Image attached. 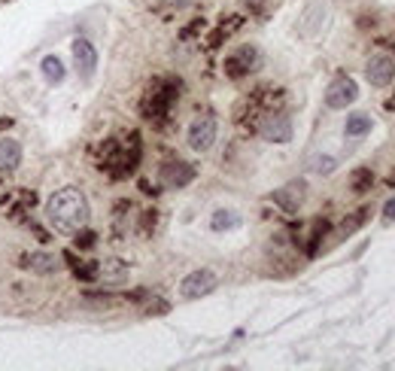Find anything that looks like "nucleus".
<instances>
[{
  "mask_svg": "<svg viewBox=\"0 0 395 371\" xmlns=\"http://www.w3.org/2000/svg\"><path fill=\"white\" fill-rule=\"evenodd\" d=\"M46 216L55 231L76 234L79 229L88 226L92 207H88V201L79 189H58V192L46 201Z\"/></svg>",
  "mask_w": 395,
  "mask_h": 371,
  "instance_id": "obj_1",
  "label": "nucleus"
},
{
  "mask_svg": "<svg viewBox=\"0 0 395 371\" xmlns=\"http://www.w3.org/2000/svg\"><path fill=\"white\" fill-rule=\"evenodd\" d=\"M216 134H219V122L216 116H198L195 122L189 125V134H186V143H189V150H195V152H207L213 143H216Z\"/></svg>",
  "mask_w": 395,
  "mask_h": 371,
  "instance_id": "obj_2",
  "label": "nucleus"
},
{
  "mask_svg": "<svg viewBox=\"0 0 395 371\" xmlns=\"http://www.w3.org/2000/svg\"><path fill=\"white\" fill-rule=\"evenodd\" d=\"M216 289V274L207 271V268H201V271H191L183 277V283H179V296L195 301V298H204L210 292Z\"/></svg>",
  "mask_w": 395,
  "mask_h": 371,
  "instance_id": "obj_3",
  "label": "nucleus"
},
{
  "mask_svg": "<svg viewBox=\"0 0 395 371\" xmlns=\"http://www.w3.org/2000/svg\"><path fill=\"white\" fill-rule=\"evenodd\" d=\"M365 80L377 88H386L395 80V61L389 55H371L365 64Z\"/></svg>",
  "mask_w": 395,
  "mask_h": 371,
  "instance_id": "obj_4",
  "label": "nucleus"
},
{
  "mask_svg": "<svg viewBox=\"0 0 395 371\" xmlns=\"http://www.w3.org/2000/svg\"><path fill=\"white\" fill-rule=\"evenodd\" d=\"M356 98H359V85L349 80V76H337V80L329 85V92H325V104L332 110H344V107L353 104Z\"/></svg>",
  "mask_w": 395,
  "mask_h": 371,
  "instance_id": "obj_5",
  "label": "nucleus"
},
{
  "mask_svg": "<svg viewBox=\"0 0 395 371\" xmlns=\"http://www.w3.org/2000/svg\"><path fill=\"white\" fill-rule=\"evenodd\" d=\"M73 61H76V73H79V80H92L95 76V67H98V52L95 46L88 43L85 37H76L73 40Z\"/></svg>",
  "mask_w": 395,
  "mask_h": 371,
  "instance_id": "obj_6",
  "label": "nucleus"
},
{
  "mask_svg": "<svg viewBox=\"0 0 395 371\" xmlns=\"http://www.w3.org/2000/svg\"><path fill=\"white\" fill-rule=\"evenodd\" d=\"M258 61H262V55H258L256 46H241V49H234L228 55V61H225V70H228V76H243V73H250L258 67Z\"/></svg>",
  "mask_w": 395,
  "mask_h": 371,
  "instance_id": "obj_7",
  "label": "nucleus"
},
{
  "mask_svg": "<svg viewBox=\"0 0 395 371\" xmlns=\"http://www.w3.org/2000/svg\"><path fill=\"white\" fill-rule=\"evenodd\" d=\"M158 179H162L167 189H183L186 183L195 179V167L186 162H164L162 171H158Z\"/></svg>",
  "mask_w": 395,
  "mask_h": 371,
  "instance_id": "obj_8",
  "label": "nucleus"
},
{
  "mask_svg": "<svg viewBox=\"0 0 395 371\" xmlns=\"http://www.w3.org/2000/svg\"><path fill=\"white\" fill-rule=\"evenodd\" d=\"M258 131H262V137L270 143H289L292 140V122H289V116H280V113H270Z\"/></svg>",
  "mask_w": 395,
  "mask_h": 371,
  "instance_id": "obj_9",
  "label": "nucleus"
},
{
  "mask_svg": "<svg viewBox=\"0 0 395 371\" xmlns=\"http://www.w3.org/2000/svg\"><path fill=\"white\" fill-rule=\"evenodd\" d=\"M21 159H25V152H21V143L13 140V137H4L0 140V174H13L19 171Z\"/></svg>",
  "mask_w": 395,
  "mask_h": 371,
  "instance_id": "obj_10",
  "label": "nucleus"
},
{
  "mask_svg": "<svg viewBox=\"0 0 395 371\" xmlns=\"http://www.w3.org/2000/svg\"><path fill=\"white\" fill-rule=\"evenodd\" d=\"M304 183H289V186H283V189H277L274 192V201L280 207H283L286 213H295L301 204H304Z\"/></svg>",
  "mask_w": 395,
  "mask_h": 371,
  "instance_id": "obj_11",
  "label": "nucleus"
},
{
  "mask_svg": "<svg viewBox=\"0 0 395 371\" xmlns=\"http://www.w3.org/2000/svg\"><path fill=\"white\" fill-rule=\"evenodd\" d=\"M21 268H28L33 274H52V271H58V258L49 253H28V256H21Z\"/></svg>",
  "mask_w": 395,
  "mask_h": 371,
  "instance_id": "obj_12",
  "label": "nucleus"
},
{
  "mask_svg": "<svg viewBox=\"0 0 395 371\" xmlns=\"http://www.w3.org/2000/svg\"><path fill=\"white\" fill-rule=\"evenodd\" d=\"M40 73H43V80H46V83L58 85V83H64L67 67H64V61L58 58V55H46V58L40 61Z\"/></svg>",
  "mask_w": 395,
  "mask_h": 371,
  "instance_id": "obj_13",
  "label": "nucleus"
},
{
  "mask_svg": "<svg viewBox=\"0 0 395 371\" xmlns=\"http://www.w3.org/2000/svg\"><path fill=\"white\" fill-rule=\"evenodd\" d=\"M98 274H100V280H104L107 286H122V283L128 280V268L122 265L119 258H110V262L100 265V271H98Z\"/></svg>",
  "mask_w": 395,
  "mask_h": 371,
  "instance_id": "obj_14",
  "label": "nucleus"
},
{
  "mask_svg": "<svg viewBox=\"0 0 395 371\" xmlns=\"http://www.w3.org/2000/svg\"><path fill=\"white\" fill-rule=\"evenodd\" d=\"M213 231H228V229H237L241 226V216H237L234 210H216L213 213Z\"/></svg>",
  "mask_w": 395,
  "mask_h": 371,
  "instance_id": "obj_15",
  "label": "nucleus"
},
{
  "mask_svg": "<svg viewBox=\"0 0 395 371\" xmlns=\"http://www.w3.org/2000/svg\"><path fill=\"white\" fill-rule=\"evenodd\" d=\"M371 131V116L368 113H353L347 119V137H362Z\"/></svg>",
  "mask_w": 395,
  "mask_h": 371,
  "instance_id": "obj_16",
  "label": "nucleus"
},
{
  "mask_svg": "<svg viewBox=\"0 0 395 371\" xmlns=\"http://www.w3.org/2000/svg\"><path fill=\"white\" fill-rule=\"evenodd\" d=\"M335 164H337V162L332 159V155H316V159L310 162V167H313L316 174H332V171H335Z\"/></svg>",
  "mask_w": 395,
  "mask_h": 371,
  "instance_id": "obj_17",
  "label": "nucleus"
},
{
  "mask_svg": "<svg viewBox=\"0 0 395 371\" xmlns=\"http://www.w3.org/2000/svg\"><path fill=\"white\" fill-rule=\"evenodd\" d=\"M349 186H353V192H368V186H371V171H356L353 179H349Z\"/></svg>",
  "mask_w": 395,
  "mask_h": 371,
  "instance_id": "obj_18",
  "label": "nucleus"
},
{
  "mask_svg": "<svg viewBox=\"0 0 395 371\" xmlns=\"http://www.w3.org/2000/svg\"><path fill=\"white\" fill-rule=\"evenodd\" d=\"M383 219H386V222H395V198L386 201V207H383Z\"/></svg>",
  "mask_w": 395,
  "mask_h": 371,
  "instance_id": "obj_19",
  "label": "nucleus"
},
{
  "mask_svg": "<svg viewBox=\"0 0 395 371\" xmlns=\"http://www.w3.org/2000/svg\"><path fill=\"white\" fill-rule=\"evenodd\" d=\"M167 6H177V9H183V6H189V4H195V0H164Z\"/></svg>",
  "mask_w": 395,
  "mask_h": 371,
  "instance_id": "obj_20",
  "label": "nucleus"
}]
</instances>
